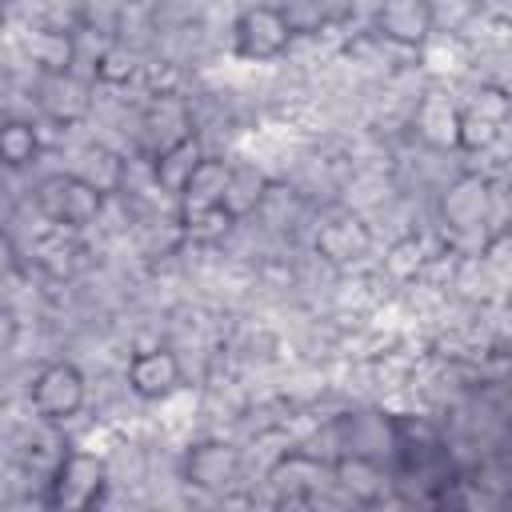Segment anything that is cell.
<instances>
[{"label":"cell","instance_id":"14","mask_svg":"<svg viewBox=\"0 0 512 512\" xmlns=\"http://www.w3.org/2000/svg\"><path fill=\"white\" fill-rule=\"evenodd\" d=\"M72 172H76L84 184H92V188L108 200V196L124 192L128 164H124V156H120L116 148H108V144H84L80 156H76V168H72Z\"/></svg>","mask_w":512,"mask_h":512},{"label":"cell","instance_id":"11","mask_svg":"<svg viewBox=\"0 0 512 512\" xmlns=\"http://www.w3.org/2000/svg\"><path fill=\"white\" fill-rule=\"evenodd\" d=\"M128 392L136 400H168L180 380H184V368H180V356L172 348H140L132 360H128Z\"/></svg>","mask_w":512,"mask_h":512},{"label":"cell","instance_id":"16","mask_svg":"<svg viewBox=\"0 0 512 512\" xmlns=\"http://www.w3.org/2000/svg\"><path fill=\"white\" fill-rule=\"evenodd\" d=\"M444 224L452 228H476L488 220V184L480 176H460L448 192H444Z\"/></svg>","mask_w":512,"mask_h":512},{"label":"cell","instance_id":"24","mask_svg":"<svg viewBox=\"0 0 512 512\" xmlns=\"http://www.w3.org/2000/svg\"><path fill=\"white\" fill-rule=\"evenodd\" d=\"M16 272H20V248L12 244L8 232H0V280H8Z\"/></svg>","mask_w":512,"mask_h":512},{"label":"cell","instance_id":"5","mask_svg":"<svg viewBox=\"0 0 512 512\" xmlns=\"http://www.w3.org/2000/svg\"><path fill=\"white\" fill-rule=\"evenodd\" d=\"M508 116H512L508 92L496 84H484L480 92H472L468 104H456V148L460 152H488L504 136Z\"/></svg>","mask_w":512,"mask_h":512},{"label":"cell","instance_id":"21","mask_svg":"<svg viewBox=\"0 0 512 512\" xmlns=\"http://www.w3.org/2000/svg\"><path fill=\"white\" fill-rule=\"evenodd\" d=\"M36 156H40V132H36V124L32 120H20V116L0 120V168L20 172Z\"/></svg>","mask_w":512,"mask_h":512},{"label":"cell","instance_id":"1","mask_svg":"<svg viewBox=\"0 0 512 512\" xmlns=\"http://www.w3.org/2000/svg\"><path fill=\"white\" fill-rule=\"evenodd\" d=\"M32 200H36V212L52 228H64V232H84L104 212V196L92 184H84L76 172H52V176H44L36 184Z\"/></svg>","mask_w":512,"mask_h":512},{"label":"cell","instance_id":"25","mask_svg":"<svg viewBox=\"0 0 512 512\" xmlns=\"http://www.w3.org/2000/svg\"><path fill=\"white\" fill-rule=\"evenodd\" d=\"M16 328H20V324H16V312H12L8 304H0V356L16 344Z\"/></svg>","mask_w":512,"mask_h":512},{"label":"cell","instance_id":"20","mask_svg":"<svg viewBox=\"0 0 512 512\" xmlns=\"http://www.w3.org/2000/svg\"><path fill=\"white\" fill-rule=\"evenodd\" d=\"M264 188H268V176L264 172H256L252 164H232V176H228V188H224V204L220 208L232 216V224L244 220V216H256V204H260Z\"/></svg>","mask_w":512,"mask_h":512},{"label":"cell","instance_id":"19","mask_svg":"<svg viewBox=\"0 0 512 512\" xmlns=\"http://www.w3.org/2000/svg\"><path fill=\"white\" fill-rule=\"evenodd\" d=\"M204 156V148H200V136L192 132V136H184V140H176L172 148H164V152H156L152 156V176H156V184L164 188V192H180V184L188 180V172L196 168V160Z\"/></svg>","mask_w":512,"mask_h":512},{"label":"cell","instance_id":"6","mask_svg":"<svg viewBox=\"0 0 512 512\" xmlns=\"http://www.w3.org/2000/svg\"><path fill=\"white\" fill-rule=\"evenodd\" d=\"M372 32L392 48H424L436 32L432 0H380L372 12Z\"/></svg>","mask_w":512,"mask_h":512},{"label":"cell","instance_id":"22","mask_svg":"<svg viewBox=\"0 0 512 512\" xmlns=\"http://www.w3.org/2000/svg\"><path fill=\"white\" fill-rule=\"evenodd\" d=\"M88 248L76 240V232H64V228H56L48 240H40V248H36V260H40V268L44 272H52V276H72L84 260H76V256H84Z\"/></svg>","mask_w":512,"mask_h":512},{"label":"cell","instance_id":"23","mask_svg":"<svg viewBox=\"0 0 512 512\" xmlns=\"http://www.w3.org/2000/svg\"><path fill=\"white\" fill-rule=\"evenodd\" d=\"M92 76H96L100 84H108V88H120V84H128V80L136 76V56H132L124 44H108V48L96 52Z\"/></svg>","mask_w":512,"mask_h":512},{"label":"cell","instance_id":"10","mask_svg":"<svg viewBox=\"0 0 512 512\" xmlns=\"http://www.w3.org/2000/svg\"><path fill=\"white\" fill-rule=\"evenodd\" d=\"M192 136V108L180 92H156L140 116V144L148 152V160L164 148H172L176 140Z\"/></svg>","mask_w":512,"mask_h":512},{"label":"cell","instance_id":"13","mask_svg":"<svg viewBox=\"0 0 512 512\" xmlns=\"http://www.w3.org/2000/svg\"><path fill=\"white\" fill-rule=\"evenodd\" d=\"M328 472H332V480H336L356 504H376V500L388 492L384 468H380L372 456H364V452H344V456H336V460L328 464Z\"/></svg>","mask_w":512,"mask_h":512},{"label":"cell","instance_id":"12","mask_svg":"<svg viewBox=\"0 0 512 512\" xmlns=\"http://www.w3.org/2000/svg\"><path fill=\"white\" fill-rule=\"evenodd\" d=\"M36 108H40L52 124L72 128V124H80V120L92 112V88H88V80H80L76 72L40 76V84H36Z\"/></svg>","mask_w":512,"mask_h":512},{"label":"cell","instance_id":"9","mask_svg":"<svg viewBox=\"0 0 512 512\" xmlns=\"http://www.w3.org/2000/svg\"><path fill=\"white\" fill-rule=\"evenodd\" d=\"M240 468H244L240 448L232 440H220V436L200 440V444H192L184 452V480L192 488H200V492H224V488H232L240 480Z\"/></svg>","mask_w":512,"mask_h":512},{"label":"cell","instance_id":"2","mask_svg":"<svg viewBox=\"0 0 512 512\" xmlns=\"http://www.w3.org/2000/svg\"><path fill=\"white\" fill-rule=\"evenodd\" d=\"M88 384L84 372L72 360H48L36 368L32 384H28V404L44 424H64L84 408Z\"/></svg>","mask_w":512,"mask_h":512},{"label":"cell","instance_id":"8","mask_svg":"<svg viewBox=\"0 0 512 512\" xmlns=\"http://www.w3.org/2000/svg\"><path fill=\"white\" fill-rule=\"evenodd\" d=\"M312 248L320 260H328L336 268H352L372 252V228L356 212H332L316 224Z\"/></svg>","mask_w":512,"mask_h":512},{"label":"cell","instance_id":"3","mask_svg":"<svg viewBox=\"0 0 512 512\" xmlns=\"http://www.w3.org/2000/svg\"><path fill=\"white\" fill-rule=\"evenodd\" d=\"M108 484V464L96 452H64L48 476V508H96Z\"/></svg>","mask_w":512,"mask_h":512},{"label":"cell","instance_id":"4","mask_svg":"<svg viewBox=\"0 0 512 512\" xmlns=\"http://www.w3.org/2000/svg\"><path fill=\"white\" fill-rule=\"evenodd\" d=\"M292 28L280 4H252L232 20V52L240 60H280L292 48Z\"/></svg>","mask_w":512,"mask_h":512},{"label":"cell","instance_id":"18","mask_svg":"<svg viewBox=\"0 0 512 512\" xmlns=\"http://www.w3.org/2000/svg\"><path fill=\"white\" fill-rule=\"evenodd\" d=\"M280 12L288 16L292 36H316V32L348 20L352 0H284Z\"/></svg>","mask_w":512,"mask_h":512},{"label":"cell","instance_id":"7","mask_svg":"<svg viewBox=\"0 0 512 512\" xmlns=\"http://www.w3.org/2000/svg\"><path fill=\"white\" fill-rule=\"evenodd\" d=\"M228 176H232V160L224 156H200L196 168L188 172V180L180 184L176 192V212H180V224H192L208 212H216L224 204V188H228Z\"/></svg>","mask_w":512,"mask_h":512},{"label":"cell","instance_id":"17","mask_svg":"<svg viewBox=\"0 0 512 512\" xmlns=\"http://www.w3.org/2000/svg\"><path fill=\"white\" fill-rule=\"evenodd\" d=\"M24 56L36 64L40 76H56V72H72L76 64V40L64 28H36L24 40Z\"/></svg>","mask_w":512,"mask_h":512},{"label":"cell","instance_id":"15","mask_svg":"<svg viewBox=\"0 0 512 512\" xmlns=\"http://www.w3.org/2000/svg\"><path fill=\"white\" fill-rule=\"evenodd\" d=\"M412 128L428 148H456V104L444 92H428L412 112Z\"/></svg>","mask_w":512,"mask_h":512}]
</instances>
